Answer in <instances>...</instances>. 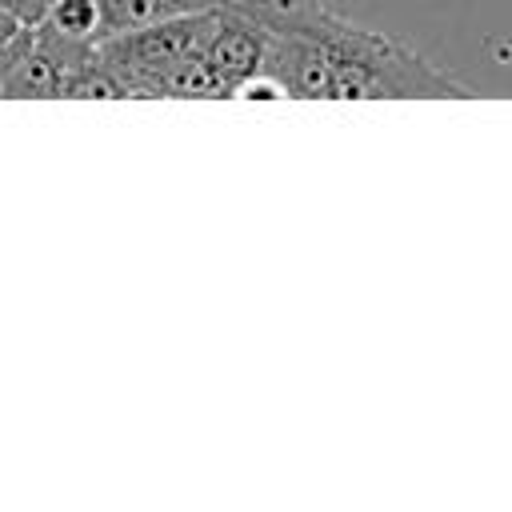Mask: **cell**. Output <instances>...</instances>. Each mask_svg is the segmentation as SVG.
Here are the masks:
<instances>
[{"instance_id":"cell-1","label":"cell","mask_w":512,"mask_h":512,"mask_svg":"<svg viewBox=\"0 0 512 512\" xmlns=\"http://www.w3.org/2000/svg\"><path fill=\"white\" fill-rule=\"evenodd\" d=\"M268 28L264 68L296 100H472L408 44L316 0H232Z\"/></svg>"},{"instance_id":"cell-2","label":"cell","mask_w":512,"mask_h":512,"mask_svg":"<svg viewBox=\"0 0 512 512\" xmlns=\"http://www.w3.org/2000/svg\"><path fill=\"white\" fill-rule=\"evenodd\" d=\"M216 28V8L172 16L160 24H144L132 32H112L96 44L104 68L120 76L128 96H164L172 72L196 56H208V40Z\"/></svg>"},{"instance_id":"cell-3","label":"cell","mask_w":512,"mask_h":512,"mask_svg":"<svg viewBox=\"0 0 512 512\" xmlns=\"http://www.w3.org/2000/svg\"><path fill=\"white\" fill-rule=\"evenodd\" d=\"M264 52H268V28L252 12H244L240 4L220 0L216 4V28L208 40V64L220 76L228 96H236V88L264 68Z\"/></svg>"},{"instance_id":"cell-4","label":"cell","mask_w":512,"mask_h":512,"mask_svg":"<svg viewBox=\"0 0 512 512\" xmlns=\"http://www.w3.org/2000/svg\"><path fill=\"white\" fill-rule=\"evenodd\" d=\"M96 4H100L104 36H112V32H132L144 24L172 20V16L204 12V8H216L220 0H96Z\"/></svg>"},{"instance_id":"cell-5","label":"cell","mask_w":512,"mask_h":512,"mask_svg":"<svg viewBox=\"0 0 512 512\" xmlns=\"http://www.w3.org/2000/svg\"><path fill=\"white\" fill-rule=\"evenodd\" d=\"M52 32L80 40V44H100L104 40V20H100V4L96 0H48L44 20Z\"/></svg>"},{"instance_id":"cell-6","label":"cell","mask_w":512,"mask_h":512,"mask_svg":"<svg viewBox=\"0 0 512 512\" xmlns=\"http://www.w3.org/2000/svg\"><path fill=\"white\" fill-rule=\"evenodd\" d=\"M0 12L16 16L20 24H40L48 12V0H0Z\"/></svg>"},{"instance_id":"cell-7","label":"cell","mask_w":512,"mask_h":512,"mask_svg":"<svg viewBox=\"0 0 512 512\" xmlns=\"http://www.w3.org/2000/svg\"><path fill=\"white\" fill-rule=\"evenodd\" d=\"M24 28H28V24H20L16 16L0 12V52H4V48H8V44H12V40H16L20 32H24Z\"/></svg>"},{"instance_id":"cell-8","label":"cell","mask_w":512,"mask_h":512,"mask_svg":"<svg viewBox=\"0 0 512 512\" xmlns=\"http://www.w3.org/2000/svg\"><path fill=\"white\" fill-rule=\"evenodd\" d=\"M8 48H12V44H8ZM8 48H4V52H0V72H4V60H8Z\"/></svg>"}]
</instances>
